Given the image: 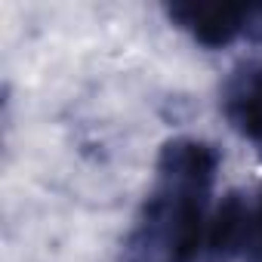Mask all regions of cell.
<instances>
[{"label":"cell","instance_id":"6da1fadb","mask_svg":"<svg viewBox=\"0 0 262 262\" xmlns=\"http://www.w3.org/2000/svg\"><path fill=\"white\" fill-rule=\"evenodd\" d=\"M216 173L219 151L210 142L170 139L158 155V182L123 241L120 262H198L207 250Z\"/></svg>","mask_w":262,"mask_h":262},{"label":"cell","instance_id":"7a4b0ae2","mask_svg":"<svg viewBox=\"0 0 262 262\" xmlns=\"http://www.w3.org/2000/svg\"><path fill=\"white\" fill-rule=\"evenodd\" d=\"M167 16L201 47L225 50L234 40H247L250 4H222V0H185L170 4Z\"/></svg>","mask_w":262,"mask_h":262},{"label":"cell","instance_id":"3957f363","mask_svg":"<svg viewBox=\"0 0 262 262\" xmlns=\"http://www.w3.org/2000/svg\"><path fill=\"white\" fill-rule=\"evenodd\" d=\"M222 114L231 129L262 148V65L250 62L228 74L222 86Z\"/></svg>","mask_w":262,"mask_h":262},{"label":"cell","instance_id":"277c9868","mask_svg":"<svg viewBox=\"0 0 262 262\" xmlns=\"http://www.w3.org/2000/svg\"><path fill=\"white\" fill-rule=\"evenodd\" d=\"M247 262H262V198L256 207H250V219H247V241H244V253Z\"/></svg>","mask_w":262,"mask_h":262},{"label":"cell","instance_id":"5b68a950","mask_svg":"<svg viewBox=\"0 0 262 262\" xmlns=\"http://www.w3.org/2000/svg\"><path fill=\"white\" fill-rule=\"evenodd\" d=\"M247 40L262 47V4H250V25H247Z\"/></svg>","mask_w":262,"mask_h":262}]
</instances>
